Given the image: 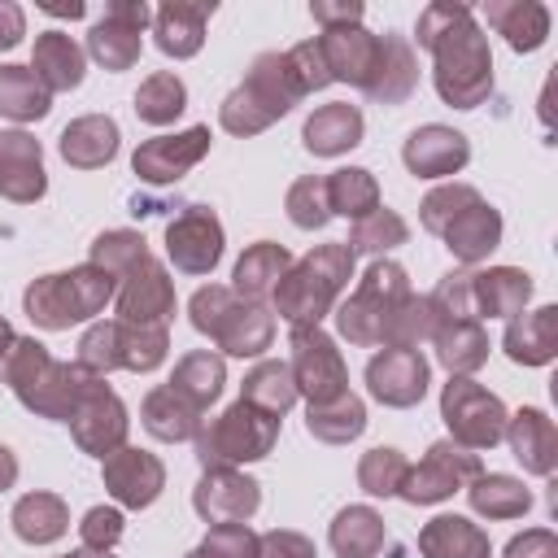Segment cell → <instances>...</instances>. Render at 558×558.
Masks as SVG:
<instances>
[{"instance_id":"32","label":"cell","mask_w":558,"mask_h":558,"mask_svg":"<svg viewBox=\"0 0 558 558\" xmlns=\"http://www.w3.org/2000/svg\"><path fill=\"white\" fill-rule=\"evenodd\" d=\"M510 449L514 458L536 471V475H549L554 471V427L541 410H523L514 414V427H510Z\"/></svg>"},{"instance_id":"3","label":"cell","mask_w":558,"mask_h":558,"mask_svg":"<svg viewBox=\"0 0 558 558\" xmlns=\"http://www.w3.org/2000/svg\"><path fill=\"white\" fill-rule=\"evenodd\" d=\"M301 96V78L288 61V52H266L253 61L248 78L227 96L222 105V126L235 131V135H248V131H262L270 118L288 113L292 100Z\"/></svg>"},{"instance_id":"31","label":"cell","mask_w":558,"mask_h":558,"mask_svg":"<svg viewBox=\"0 0 558 558\" xmlns=\"http://www.w3.org/2000/svg\"><path fill=\"white\" fill-rule=\"evenodd\" d=\"M0 113L13 122H31L48 113V87L26 65H0Z\"/></svg>"},{"instance_id":"46","label":"cell","mask_w":558,"mask_h":558,"mask_svg":"<svg viewBox=\"0 0 558 558\" xmlns=\"http://www.w3.org/2000/svg\"><path fill=\"white\" fill-rule=\"evenodd\" d=\"M436 344H440V362L449 366V371H471V366H480L484 362V336H480V327L475 323H466V318H453V331H445V327H436Z\"/></svg>"},{"instance_id":"53","label":"cell","mask_w":558,"mask_h":558,"mask_svg":"<svg viewBox=\"0 0 558 558\" xmlns=\"http://www.w3.org/2000/svg\"><path fill=\"white\" fill-rule=\"evenodd\" d=\"M257 558H314V545L296 532H266L257 541Z\"/></svg>"},{"instance_id":"1","label":"cell","mask_w":558,"mask_h":558,"mask_svg":"<svg viewBox=\"0 0 558 558\" xmlns=\"http://www.w3.org/2000/svg\"><path fill=\"white\" fill-rule=\"evenodd\" d=\"M418 44L436 52V87L449 105L475 109L493 87V57L466 4H432L418 17Z\"/></svg>"},{"instance_id":"59","label":"cell","mask_w":558,"mask_h":558,"mask_svg":"<svg viewBox=\"0 0 558 558\" xmlns=\"http://www.w3.org/2000/svg\"><path fill=\"white\" fill-rule=\"evenodd\" d=\"M70 558H113L109 549H78V554H70Z\"/></svg>"},{"instance_id":"12","label":"cell","mask_w":558,"mask_h":558,"mask_svg":"<svg viewBox=\"0 0 558 558\" xmlns=\"http://www.w3.org/2000/svg\"><path fill=\"white\" fill-rule=\"evenodd\" d=\"M166 253L179 270L205 275L222 257V227L205 205H187L170 227H166Z\"/></svg>"},{"instance_id":"56","label":"cell","mask_w":558,"mask_h":558,"mask_svg":"<svg viewBox=\"0 0 558 558\" xmlns=\"http://www.w3.org/2000/svg\"><path fill=\"white\" fill-rule=\"evenodd\" d=\"M26 22H22V9L17 4H0V48H13L22 39Z\"/></svg>"},{"instance_id":"49","label":"cell","mask_w":558,"mask_h":558,"mask_svg":"<svg viewBox=\"0 0 558 558\" xmlns=\"http://www.w3.org/2000/svg\"><path fill=\"white\" fill-rule=\"evenodd\" d=\"M144 257H148V253H144V240L131 235V231H109V235H100L96 248H92V266L109 270L113 279H118V270H131V266L144 262Z\"/></svg>"},{"instance_id":"47","label":"cell","mask_w":558,"mask_h":558,"mask_svg":"<svg viewBox=\"0 0 558 558\" xmlns=\"http://www.w3.org/2000/svg\"><path fill=\"white\" fill-rule=\"evenodd\" d=\"M401 240H405V222H401L392 209H375V214L357 218L349 248H353V253H379V248H392V244H401Z\"/></svg>"},{"instance_id":"7","label":"cell","mask_w":558,"mask_h":558,"mask_svg":"<svg viewBox=\"0 0 558 558\" xmlns=\"http://www.w3.org/2000/svg\"><path fill=\"white\" fill-rule=\"evenodd\" d=\"M192 323L214 336L227 353H262L270 344V318L253 301H235L227 288H201L192 296Z\"/></svg>"},{"instance_id":"40","label":"cell","mask_w":558,"mask_h":558,"mask_svg":"<svg viewBox=\"0 0 558 558\" xmlns=\"http://www.w3.org/2000/svg\"><path fill=\"white\" fill-rule=\"evenodd\" d=\"M471 292L480 296L484 314H523V301L532 292V279L523 270H488L471 279Z\"/></svg>"},{"instance_id":"45","label":"cell","mask_w":558,"mask_h":558,"mask_svg":"<svg viewBox=\"0 0 558 558\" xmlns=\"http://www.w3.org/2000/svg\"><path fill=\"white\" fill-rule=\"evenodd\" d=\"M527 488L523 484H514V480H506V475H488V480H475V488H471V506L480 510V514H488V519H510V514H523L527 510Z\"/></svg>"},{"instance_id":"44","label":"cell","mask_w":558,"mask_h":558,"mask_svg":"<svg viewBox=\"0 0 558 558\" xmlns=\"http://www.w3.org/2000/svg\"><path fill=\"white\" fill-rule=\"evenodd\" d=\"M183 100H187V92H183V83H179L174 74H153V78H144L140 92H135V113H140L144 122L161 126V122H174V118L183 113Z\"/></svg>"},{"instance_id":"13","label":"cell","mask_w":558,"mask_h":558,"mask_svg":"<svg viewBox=\"0 0 558 558\" xmlns=\"http://www.w3.org/2000/svg\"><path fill=\"white\" fill-rule=\"evenodd\" d=\"M148 22V4L131 0V4H109L105 17L92 26L87 35V52L105 65V70H126L140 57V31Z\"/></svg>"},{"instance_id":"27","label":"cell","mask_w":558,"mask_h":558,"mask_svg":"<svg viewBox=\"0 0 558 558\" xmlns=\"http://www.w3.org/2000/svg\"><path fill=\"white\" fill-rule=\"evenodd\" d=\"M113 153H118V126L109 118H78L61 135V157L70 166L92 170V166H105Z\"/></svg>"},{"instance_id":"20","label":"cell","mask_w":558,"mask_h":558,"mask_svg":"<svg viewBox=\"0 0 558 558\" xmlns=\"http://www.w3.org/2000/svg\"><path fill=\"white\" fill-rule=\"evenodd\" d=\"M257 501H262L257 484L235 475V471H227V466H214L196 488V510L209 523H244L257 510Z\"/></svg>"},{"instance_id":"34","label":"cell","mask_w":558,"mask_h":558,"mask_svg":"<svg viewBox=\"0 0 558 558\" xmlns=\"http://www.w3.org/2000/svg\"><path fill=\"white\" fill-rule=\"evenodd\" d=\"M414 57H410V44L401 35H384V52H379V70H375V83H371V96L384 100V105H397L410 96L414 87Z\"/></svg>"},{"instance_id":"8","label":"cell","mask_w":558,"mask_h":558,"mask_svg":"<svg viewBox=\"0 0 558 558\" xmlns=\"http://www.w3.org/2000/svg\"><path fill=\"white\" fill-rule=\"evenodd\" d=\"M405 270L392 266V262H375L362 279V288L353 292V301L340 305V331L357 344H371V340H384V327L388 318L397 314V305L405 301Z\"/></svg>"},{"instance_id":"6","label":"cell","mask_w":558,"mask_h":558,"mask_svg":"<svg viewBox=\"0 0 558 558\" xmlns=\"http://www.w3.org/2000/svg\"><path fill=\"white\" fill-rule=\"evenodd\" d=\"M279 436V418L248 405L240 397V405H231L222 418H214L201 440H196V453L205 466H227V462H253V458H266L270 445Z\"/></svg>"},{"instance_id":"18","label":"cell","mask_w":558,"mask_h":558,"mask_svg":"<svg viewBox=\"0 0 558 558\" xmlns=\"http://www.w3.org/2000/svg\"><path fill=\"white\" fill-rule=\"evenodd\" d=\"M65 423L74 427L78 445H83L87 453H96V458H109V449H113V445H122V436H126L122 401H118L105 384H96V388L78 401V410H74Z\"/></svg>"},{"instance_id":"58","label":"cell","mask_w":558,"mask_h":558,"mask_svg":"<svg viewBox=\"0 0 558 558\" xmlns=\"http://www.w3.org/2000/svg\"><path fill=\"white\" fill-rule=\"evenodd\" d=\"M44 13H57V17H83V4L74 0V4H39Z\"/></svg>"},{"instance_id":"50","label":"cell","mask_w":558,"mask_h":558,"mask_svg":"<svg viewBox=\"0 0 558 558\" xmlns=\"http://www.w3.org/2000/svg\"><path fill=\"white\" fill-rule=\"evenodd\" d=\"M187 558H257V536L244 523H214L205 545Z\"/></svg>"},{"instance_id":"28","label":"cell","mask_w":558,"mask_h":558,"mask_svg":"<svg viewBox=\"0 0 558 558\" xmlns=\"http://www.w3.org/2000/svg\"><path fill=\"white\" fill-rule=\"evenodd\" d=\"M418 549L427 558H488V541L458 514H440L423 527Z\"/></svg>"},{"instance_id":"2","label":"cell","mask_w":558,"mask_h":558,"mask_svg":"<svg viewBox=\"0 0 558 558\" xmlns=\"http://www.w3.org/2000/svg\"><path fill=\"white\" fill-rule=\"evenodd\" d=\"M4 375H9L13 392H17L31 410H39V414H48V418H70V414L78 410V401L100 384V379L87 375L83 366H61V362H52V357L44 353V344H35V340H17V344H13V357L4 362Z\"/></svg>"},{"instance_id":"51","label":"cell","mask_w":558,"mask_h":558,"mask_svg":"<svg viewBox=\"0 0 558 558\" xmlns=\"http://www.w3.org/2000/svg\"><path fill=\"white\" fill-rule=\"evenodd\" d=\"M288 214H292L296 227H323L331 218V209H327V183L323 179H301L288 192Z\"/></svg>"},{"instance_id":"48","label":"cell","mask_w":558,"mask_h":558,"mask_svg":"<svg viewBox=\"0 0 558 558\" xmlns=\"http://www.w3.org/2000/svg\"><path fill=\"white\" fill-rule=\"evenodd\" d=\"M405 471H410V466H405V458H401L397 449H371V453L362 458L357 480H362V488H366V493L384 497V493H397V488H401Z\"/></svg>"},{"instance_id":"30","label":"cell","mask_w":558,"mask_h":558,"mask_svg":"<svg viewBox=\"0 0 558 558\" xmlns=\"http://www.w3.org/2000/svg\"><path fill=\"white\" fill-rule=\"evenodd\" d=\"M144 427H148L157 440H187V436L201 432V410L187 405L179 392L157 388V392H148V401H144Z\"/></svg>"},{"instance_id":"29","label":"cell","mask_w":558,"mask_h":558,"mask_svg":"<svg viewBox=\"0 0 558 558\" xmlns=\"http://www.w3.org/2000/svg\"><path fill=\"white\" fill-rule=\"evenodd\" d=\"M445 240H449V248L458 253V257H466V262H475V257H484L493 244H497V235H501V222H497V214L484 205V201H471L445 231H440Z\"/></svg>"},{"instance_id":"10","label":"cell","mask_w":558,"mask_h":558,"mask_svg":"<svg viewBox=\"0 0 558 558\" xmlns=\"http://www.w3.org/2000/svg\"><path fill=\"white\" fill-rule=\"evenodd\" d=\"M440 410H445V423L453 427V436H458L462 445H475V449L493 445V440L501 436V427H506L501 401H497L493 392H484L480 384H471V379H453V384L445 388Z\"/></svg>"},{"instance_id":"42","label":"cell","mask_w":558,"mask_h":558,"mask_svg":"<svg viewBox=\"0 0 558 558\" xmlns=\"http://www.w3.org/2000/svg\"><path fill=\"white\" fill-rule=\"evenodd\" d=\"M327 183V209L331 214H349V218H366L375 214L379 205V192H375V179L366 170H336Z\"/></svg>"},{"instance_id":"55","label":"cell","mask_w":558,"mask_h":558,"mask_svg":"<svg viewBox=\"0 0 558 558\" xmlns=\"http://www.w3.org/2000/svg\"><path fill=\"white\" fill-rule=\"evenodd\" d=\"M310 13L318 22H327V31H340V26H349V22L362 17V4H310Z\"/></svg>"},{"instance_id":"14","label":"cell","mask_w":558,"mask_h":558,"mask_svg":"<svg viewBox=\"0 0 558 558\" xmlns=\"http://www.w3.org/2000/svg\"><path fill=\"white\" fill-rule=\"evenodd\" d=\"M318 52H323V65H327L331 78H349L362 92H371L375 70H379L384 39L379 35H366L357 26H340V31H323L318 35Z\"/></svg>"},{"instance_id":"38","label":"cell","mask_w":558,"mask_h":558,"mask_svg":"<svg viewBox=\"0 0 558 558\" xmlns=\"http://www.w3.org/2000/svg\"><path fill=\"white\" fill-rule=\"evenodd\" d=\"M166 388L179 392L187 405L205 410V405L222 392V357H214V353H192V357H183V362L174 366V379H170Z\"/></svg>"},{"instance_id":"35","label":"cell","mask_w":558,"mask_h":558,"mask_svg":"<svg viewBox=\"0 0 558 558\" xmlns=\"http://www.w3.org/2000/svg\"><path fill=\"white\" fill-rule=\"evenodd\" d=\"M283 270H288V253H283L279 244L262 240V244H253V248L240 257V266H235V292L248 296V301H262V296L283 279Z\"/></svg>"},{"instance_id":"52","label":"cell","mask_w":558,"mask_h":558,"mask_svg":"<svg viewBox=\"0 0 558 558\" xmlns=\"http://www.w3.org/2000/svg\"><path fill=\"white\" fill-rule=\"evenodd\" d=\"M118 536H122V514L118 510H109V506L87 510V519H83V549H109Z\"/></svg>"},{"instance_id":"54","label":"cell","mask_w":558,"mask_h":558,"mask_svg":"<svg viewBox=\"0 0 558 558\" xmlns=\"http://www.w3.org/2000/svg\"><path fill=\"white\" fill-rule=\"evenodd\" d=\"M506 558H558V549H554V536L549 532H523V536L510 541Z\"/></svg>"},{"instance_id":"15","label":"cell","mask_w":558,"mask_h":558,"mask_svg":"<svg viewBox=\"0 0 558 558\" xmlns=\"http://www.w3.org/2000/svg\"><path fill=\"white\" fill-rule=\"evenodd\" d=\"M366 384L384 405H414L427 392V362L418 349H384L366 366Z\"/></svg>"},{"instance_id":"16","label":"cell","mask_w":558,"mask_h":558,"mask_svg":"<svg viewBox=\"0 0 558 558\" xmlns=\"http://www.w3.org/2000/svg\"><path fill=\"white\" fill-rule=\"evenodd\" d=\"M480 471V462H475V453H462V449H453V445H432V453H427V462L423 466H414V471H405V480H401V497L405 501H440V497H449L466 475H475Z\"/></svg>"},{"instance_id":"17","label":"cell","mask_w":558,"mask_h":558,"mask_svg":"<svg viewBox=\"0 0 558 558\" xmlns=\"http://www.w3.org/2000/svg\"><path fill=\"white\" fill-rule=\"evenodd\" d=\"M209 148V131L192 126L183 135H157L144 148H135V174L148 183H174L183 170H192Z\"/></svg>"},{"instance_id":"26","label":"cell","mask_w":558,"mask_h":558,"mask_svg":"<svg viewBox=\"0 0 558 558\" xmlns=\"http://www.w3.org/2000/svg\"><path fill=\"white\" fill-rule=\"evenodd\" d=\"M214 13V4H183L170 0L157 9V48L170 57H192L205 39V17Z\"/></svg>"},{"instance_id":"22","label":"cell","mask_w":558,"mask_h":558,"mask_svg":"<svg viewBox=\"0 0 558 558\" xmlns=\"http://www.w3.org/2000/svg\"><path fill=\"white\" fill-rule=\"evenodd\" d=\"M471 157L466 148V135L449 131V126H423L405 140V166L423 179H440V174H453L462 161Z\"/></svg>"},{"instance_id":"37","label":"cell","mask_w":558,"mask_h":558,"mask_svg":"<svg viewBox=\"0 0 558 558\" xmlns=\"http://www.w3.org/2000/svg\"><path fill=\"white\" fill-rule=\"evenodd\" d=\"M65 506H61V497H52V493H31V497H22L17 506H13V527H17V536L22 541H31V545H48V541H57L61 532H65Z\"/></svg>"},{"instance_id":"43","label":"cell","mask_w":558,"mask_h":558,"mask_svg":"<svg viewBox=\"0 0 558 558\" xmlns=\"http://www.w3.org/2000/svg\"><path fill=\"white\" fill-rule=\"evenodd\" d=\"M292 397H296V384H292V371L283 362H262L244 379V401L257 405V410H266V414H275V418L292 405Z\"/></svg>"},{"instance_id":"24","label":"cell","mask_w":558,"mask_h":558,"mask_svg":"<svg viewBox=\"0 0 558 558\" xmlns=\"http://www.w3.org/2000/svg\"><path fill=\"white\" fill-rule=\"evenodd\" d=\"M305 148L318 153V157H336L344 148H353L362 140V113L353 105H323L305 118V131H301Z\"/></svg>"},{"instance_id":"60","label":"cell","mask_w":558,"mask_h":558,"mask_svg":"<svg viewBox=\"0 0 558 558\" xmlns=\"http://www.w3.org/2000/svg\"><path fill=\"white\" fill-rule=\"evenodd\" d=\"M4 344H9V323L0 318V353H4Z\"/></svg>"},{"instance_id":"5","label":"cell","mask_w":558,"mask_h":558,"mask_svg":"<svg viewBox=\"0 0 558 558\" xmlns=\"http://www.w3.org/2000/svg\"><path fill=\"white\" fill-rule=\"evenodd\" d=\"M113 296V275L100 270V266H78L70 275H48L39 283L26 288V314L57 331V327H70L78 318H92L105 301Z\"/></svg>"},{"instance_id":"19","label":"cell","mask_w":558,"mask_h":558,"mask_svg":"<svg viewBox=\"0 0 558 558\" xmlns=\"http://www.w3.org/2000/svg\"><path fill=\"white\" fill-rule=\"evenodd\" d=\"M126 275H131V279H126V288H122V296H118V314H122V323H135V327H161V318L174 310V296H170V283H166L161 266L144 257V262H135Z\"/></svg>"},{"instance_id":"11","label":"cell","mask_w":558,"mask_h":558,"mask_svg":"<svg viewBox=\"0 0 558 558\" xmlns=\"http://www.w3.org/2000/svg\"><path fill=\"white\" fill-rule=\"evenodd\" d=\"M292 384L310 392V405H327L344 392V366H340V353L336 344L318 331V327H296L292 331Z\"/></svg>"},{"instance_id":"57","label":"cell","mask_w":558,"mask_h":558,"mask_svg":"<svg viewBox=\"0 0 558 558\" xmlns=\"http://www.w3.org/2000/svg\"><path fill=\"white\" fill-rule=\"evenodd\" d=\"M17 480V462H13V453L0 445V488H9Z\"/></svg>"},{"instance_id":"4","label":"cell","mask_w":558,"mask_h":558,"mask_svg":"<svg viewBox=\"0 0 558 558\" xmlns=\"http://www.w3.org/2000/svg\"><path fill=\"white\" fill-rule=\"evenodd\" d=\"M353 270V248L349 244H323L318 253H310L292 275H283L275 283V305L292 327H310L323 318V310L331 305V296L340 292V283Z\"/></svg>"},{"instance_id":"25","label":"cell","mask_w":558,"mask_h":558,"mask_svg":"<svg viewBox=\"0 0 558 558\" xmlns=\"http://www.w3.org/2000/svg\"><path fill=\"white\" fill-rule=\"evenodd\" d=\"M35 78L48 87V92H70L83 83V52L70 35L61 31H44L35 39Z\"/></svg>"},{"instance_id":"39","label":"cell","mask_w":558,"mask_h":558,"mask_svg":"<svg viewBox=\"0 0 558 558\" xmlns=\"http://www.w3.org/2000/svg\"><path fill=\"white\" fill-rule=\"evenodd\" d=\"M488 22L510 39V48L532 52L549 35V13L541 4H488Z\"/></svg>"},{"instance_id":"36","label":"cell","mask_w":558,"mask_h":558,"mask_svg":"<svg viewBox=\"0 0 558 558\" xmlns=\"http://www.w3.org/2000/svg\"><path fill=\"white\" fill-rule=\"evenodd\" d=\"M554 323H558V310L554 305H545V310L523 314L519 323H510V331H506L510 357L514 362H527V366L549 362L554 357Z\"/></svg>"},{"instance_id":"23","label":"cell","mask_w":558,"mask_h":558,"mask_svg":"<svg viewBox=\"0 0 558 558\" xmlns=\"http://www.w3.org/2000/svg\"><path fill=\"white\" fill-rule=\"evenodd\" d=\"M0 192L13 201H35L44 196V161L39 144L26 131L0 135Z\"/></svg>"},{"instance_id":"33","label":"cell","mask_w":558,"mask_h":558,"mask_svg":"<svg viewBox=\"0 0 558 558\" xmlns=\"http://www.w3.org/2000/svg\"><path fill=\"white\" fill-rule=\"evenodd\" d=\"M379 545H384V523H379L375 510L349 506V510L336 514V523H331V549L340 558H371Z\"/></svg>"},{"instance_id":"9","label":"cell","mask_w":558,"mask_h":558,"mask_svg":"<svg viewBox=\"0 0 558 558\" xmlns=\"http://www.w3.org/2000/svg\"><path fill=\"white\" fill-rule=\"evenodd\" d=\"M161 357H166V331L161 327H135V323H100L78 344L83 371H109V366L148 371Z\"/></svg>"},{"instance_id":"41","label":"cell","mask_w":558,"mask_h":558,"mask_svg":"<svg viewBox=\"0 0 558 558\" xmlns=\"http://www.w3.org/2000/svg\"><path fill=\"white\" fill-rule=\"evenodd\" d=\"M305 427H310V436L340 445V440H353V436L366 427V414H362V401H357V397L340 392V397L327 401V405H310Z\"/></svg>"},{"instance_id":"21","label":"cell","mask_w":558,"mask_h":558,"mask_svg":"<svg viewBox=\"0 0 558 558\" xmlns=\"http://www.w3.org/2000/svg\"><path fill=\"white\" fill-rule=\"evenodd\" d=\"M105 484L126 506H148L161 493V462L140 449H118L105 458Z\"/></svg>"}]
</instances>
